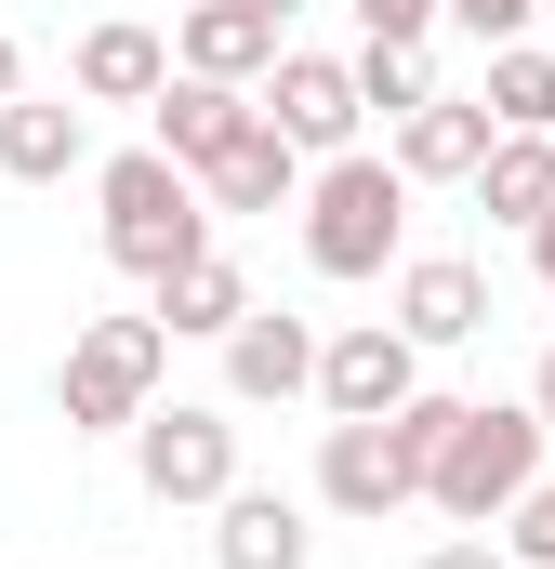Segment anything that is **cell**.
I'll return each instance as SVG.
<instances>
[{
  "label": "cell",
  "mask_w": 555,
  "mask_h": 569,
  "mask_svg": "<svg viewBox=\"0 0 555 569\" xmlns=\"http://www.w3.org/2000/svg\"><path fill=\"white\" fill-rule=\"evenodd\" d=\"M529 266H543V291H555V226H529Z\"/></svg>",
  "instance_id": "cell-27"
},
{
  "label": "cell",
  "mask_w": 555,
  "mask_h": 569,
  "mask_svg": "<svg viewBox=\"0 0 555 569\" xmlns=\"http://www.w3.org/2000/svg\"><path fill=\"white\" fill-rule=\"evenodd\" d=\"M145 291H159L145 318H159L172 345H225V331H239V305H252V279H239V252H225V239H212V252H185L172 279H145Z\"/></svg>",
  "instance_id": "cell-16"
},
{
  "label": "cell",
  "mask_w": 555,
  "mask_h": 569,
  "mask_svg": "<svg viewBox=\"0 0 555 569\" xmlns=\"http://www.w3.org/2000/svg\"><path fill=\"white\" fill-rule=\"evenodd\" d=\"M252 13H265V27H291V13H304V0H252Z\"/></svg>",
  "instance_id": "cell-28"
},
{
  "label": "cell",
  "mask_w": 555,
  "mask_h": 569,
  "mask_svg": "<svg viewBox=\"0 0 555 569\" xmlns=\"http://www.w3.org/2000/svg\"><path fill=\"white\" fill-rule=\"evenodd\" d=\"M423 569H516V557H503L490 530H450V543H436V557H423Z\"/></svg>",
  "instance_id": "cell-24"
},
{
  "label": "cell",
  "mask_w": 555,
  "mask_h": 569,
  "mask_svg": "<svg viewBox=\"0 0 555 569\" xmlns=\"http://www.w3.org/2000/svg\"><path fill=\"white\" fill-rule=\"evenodd\" d=\"M133 477H145V503H225V490H239V425H225V398H145L133 411Z\"/></svg>",
  "instance_id": "cell-6"
},
{
  "label": "cell",
  "mask_w": 555,
  "mask_h": 569,
  "mask_svg": "<svg viewBox=\"0 0 555 569\" xmlns=\"http://www.w3.org/2000/svg\"><path fill=\"white\" fill-rule=\"evenodd\" d=\"M199 199H212V212H291V199H304V159H291L265 120H252V133H239L212 172H199Z\"/></svg>",
  "instance_id": "cell-19"
},
{
  "label": "cell",
  "mask_w": 555,
  "mask_h": 569,
  "mask_svg": "<svg viewBox=\"0 0 555 569\" xmlns=\"http://www.w3.org/2000/svg\"><path fill=\"white\" fill-rule=\"evenodd\" d=\"M543 0H436V27H476V40H529Z\"/></svg>",
  "instance_id": "cell-22"
},
{
  "label": "cell",
  "mask_w": 555,
  "mask_h": 569,
  "mask_svg": "<svg viewBox=\"0 0 555 569\" xmlns=\"http://www.w3.org/2000/svg\"><path fill=\"white\" fill-rule=\"evenodd\" d=\"M344 80H357V120H384V133H397V120H411L423 93H436L423 40H357V53H344Z\"/></svg>",
  "instance_id": "cell-21"
},
{
  "label": "cell",
  "mask_w": 555,
  "mask_h": 569,
  "mask_svg": "<svg viewBox=\"0 0 555 569\" xmlns=\"http://www.w3.org/2000/svg\"><path fill=\"white\" fill-rule=\"evenodd\" d=\"M476 107H490V133H555V40H490Z\"/></svg>",
  "instance_id": "cell-20"
},
{
  "label": "cell",
  "mask_w": 555,
  "mask_h": 569,
  "mask_svg": "<svg viewBox=\"0 0 555 569\" xmlns=\"http://www.w3.org/2000/svg\"><path fill=\"white\" fill-rule=\"evenodd\" d=\"M384 159H397L411 186H463V172L490 159V107H476V93H423L411 120H397V146H384Z\"/></svg>",
  "instance_id": "cell-17"
},
{
  "label": "cell",
  "mask_w": 555,
  "mask_h": 569,
  "mask_svg": "<svg viewBox=\"0 0 555 569\" xmlns=\"http://www.w3.org/2000/svg\"><path fill=\"white\" fill-rule=\"evenodd\" d=\"M93 199H107V266H120V279H172L185 252H212V199H199V172H172L159 146H120V159L93 172Z\"/></svg>",
  "instance_id": "cell-4"
},
{
  "label": "cell",
  "mask_w": 555,
  "mask_h": 569,
  "mask_svg": "<svg viewBox=\"0 0 555 569\" xmlns=\"http://www.w3.org/2000/svg\"><path fill=\"white\" fill-rule=\"evenodd\" d=\"M450 411H463V398L411 385L397 411H371V425H331V437H317V503H331V517H371V530H384L397 503H423V463H436Z\"/></svg>",
  "instance_id": "cell-2"
},
{
  "label": "cell",
  "mask_w": 555,
  "mask_h": 569,
  "mask_svg": "<svg viewBox=\"0 0 555 569\" xmlns=\"http://www.w3.org/2000/svg\"><path fill=\"white\" fill-rule=\"evenodd\" d=\"M357 40H436V0H357Z\"/></svg>",
  "instance_id": "cell-23"
},
{
  "label": "cell",
  "mask_w": 555,
  "mask_h": 569,
  "mask_svg": "<svg viewBox=\"0 0 555 569\" xmlns=\"http://www.w3.org/2000/svg\"><path fill=\"white\" fill-rule=\"evenodd\" d=\"M239 133H252V93H239V80H185V67H172V80L145 93V146H159L172 172H212Z\"/></svg>",
  "instance_id": "cell-10"
},
{
  "label": "cell",
  "mask_w": 555,
  "mask_h": 569,
  "mask_svg": "<svg viewBox=\"0 0 555 569\" xmlns=\"http://www.w3.org/2000/svg\"><path fill=\"white\" fill-rule=\"evenodd\" d=\"M397 331H411L423 358H436V345H476V331H490V279H476L463 252H397Z\"/></svg>",
  "instance_id": "cell-11"
},
{
  "label": "cell",
  "mask_w": 555,
  "mask_h": 569,
  "mask_svg": "<svg viewBox=\"0 0 555 569\" xmlns=\"http://www.w3.org/2000/svg\"><path fill=\"white\" fill-rule=\"evenodd\" d=\"M159 40H172V67H185V80H239V93L278 67V27L252 13V0H185Z\"/></svg>",
  "instance_id": "cell-12"
},
{
  "label": "cell",
  "mask_w": 555,
  "mask_h": 569,
  "mask_svg": "<svg viewBox=\"0 0 555 569\" xmlns=\"http://www.w3.org/2000/svg\"><path fill=\"white\" fill-rule=\"evenodd\" d=\"M304 557H317V530H304L291 490H252V477H239V490L212 503V569H304Z\"/></svg>",
  "instance_id": "cell-15"
},
{
  "label": "cell",
  "mask_w": 555,
  "mask_h": 569,
  "mask_svg": "<svg viewBox=\"0 0 555 569\" xmlns=\"http://www.w3.org/2000/svg\"><path fill=\"white\" fill-rule=\"evenodd\" d=\"M159 80H172V40H159V27H133V13L80 27V53H67V93H80V107H145Z\"/></svg>",
  "instance_id": "cell-13"
},
{
  "label": "cell",
  "mask_w": 555,
  "mask_h": 569,
  "mask_svg": "<svg viewBox=\"0 0 555 569\" xmlns=\"http://www.w3.org/2000/svg\"><path fill=\"white\" fill-rule=\"evenodd\" d=\"M159 371H172V331H159V318H93V331L67 345V371H53L67 437H133V411L159 398Z\"/></svg>",
  "instance_id": "cell-5"
},
{
  "label": "cell",
  "mask_w": 555,
  "mask_h": 569,
  "mask_svg": "<svg viewBox=\"0 0 555 569\" xmlns=\"http://www.w3.org/2000/svg\"><path fill=\"white\" fill-rule=\"evenodd\" d=\"M529 411H543V437H555V345H543V371H529Z\"/></svg>",
  "instance_id": "cell-25"
},
{
  "label": "cell",
  "mask_w": 555,
  "mask_h": 569,
  "mask_svg": "<svg viewBox=\"0 0 555 569\" xmlns=\"http://www.w3.org/2000/svg\"><path fill=\"white\" fill-rule=\"evenodd\" d=\"M252 120H265L291 159H344V146H371L344 53H291V40H278V67H265V80H252Z\"/></svg>",
  "instance_id": "cell-7"
},
{
  "label": "cell",
  "mask_w": 555,
  "mask_h": 569,
  "mask_svg": "<svg viewBox=\"0 0 555 569\" xmlns=\"http://www.w3.org/2000/svg\"><path fill=\"white\" fill-rule=\"evenodd\" d=\"M304 266L317 279H384L411 252V172L384 146H344V159H304Z\"/></svg>",
  "instance_id": "cell-1"
},
{
  "label": "cell",
  "mask_w": 555,
  "mask_h": 569,
  "mask_svg": "<svg viewBox=\"0 0 555 569\" xmlns=\"http://www.w3.org/2000/svg\"><path fill=\"white\" fill-rule=\"evenodd\" d=\"M463 186H476V212H490V226H516V239L555 226V133H490V159H476Z\"/></svg>",
  "instance_id": "cell-18"
},
{
  "label": "cell",
  "mask_w": 555,
  "mask_h": 569,
  "mask_svg": "<svg viewBox=\"0 0 555 569\" xmlns=\"http://www.w3.org/2000/svg\"><path fill=\"white\" fill-rule=\"evenodd\" d=\"M543 490H555V463H543Z\"/></svg>",
  "instance_id": "cell-29"
},
{
  "label": "cell",
  "mask_w": 555,
  "mask_h": 569,
  "mask_svg": "<svg viewBox=\"0 0 555 569\" xmlns=\"http://www.w3.org/2000/svg\"><path fill=\"white\" fill-rule=\"evenodd\" d=\"M304 385H317V331L291 305H239V331H225V411H278Z\"/></svg>",
  "instance_id": "cell-9"
},
{
  "label": "cell",
  "mask_w": 555,
  "mask_h": 569,
  "mask_svg": "<svg viewBox=\"0 0 555 569\" xmlns=\"http://www.w3.org/2000/svg\"><path fill=\"white\" fill-rule=\"evenodd\" d=\"M80 159H93V107L80 93H13L0 107V172L13 186H67Z\"/></svg>",
  "instance_id": "cell-14"
},
{
  "label": "cell",
  "mask_w": 555,
  "mask_h": 569,
  "mask_svg": "<svg viewBox=\"0 0 555 569\" xmlns=\"http://www.w3.org/2000/svg\"><path fill=\"white\" fill-rule=\"evenodd\" d=\"M13 93H27V53H13V40H0V107H13Z\"/></svg>",
  "instance_id": "cell-26"
},
{
  "label": "cell",
  "mask_w": 555,
  "mask_h": 569,
  "mask_svg": "<svg viewBox=\"0 0 555 569\" xmlns=\"http://www.w3.org/2000/svg\"><path fill=\"white\" fill-rule=\"evenodd\" d=\"M543 13H555V0H543Z\"/></svg>",
  "instance_id": "cell-30"
},
{
  "label": "cell",
  "mask_w": 555,
  "mask_h": 569,
  "mask_svg": "<svg viewBox=\"0 0 555 569\" xmlns=\"http://www.w3.org/2000/svg\"><path fill=\"white\" fill-rule=\"evenodd\" d=\"M555 463V437H543V411L529 398H463L450 411V437H436V463H423V503L450 517V530H490L529 477Z\"/></svg>",
  "instance_id": "cell-3"
},
{
  "label": "cell",
  "mask_w": 555,
  "mask_h": 569,
  "mask_svg": "<svg viewBox=\"0 0 555 569\" xmlns=\"http://www.w3.org/2000/svg\"><path fill=\"white\" fill-rule=\"evenodd\" d=\"M411 385H423V345L397 331V318H357V331H317V385H304V398H317L331 425H371V411H397Z\"/></svg>",
  "instance_id": "cell-8"
}]
</instances>
